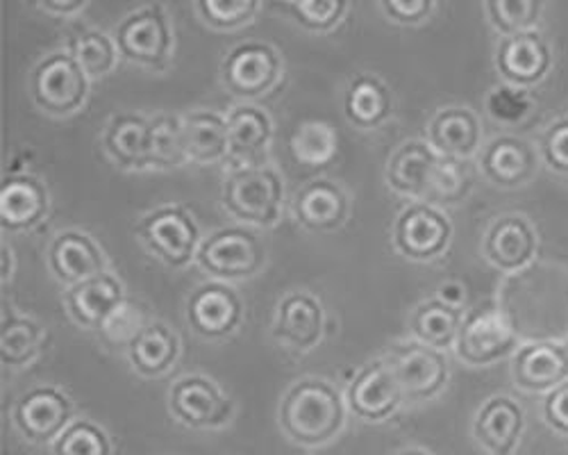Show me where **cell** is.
<instances>
[{
  "label": "cell",
  "instance_id": "cell-1",
  "mask_svg": "<svg viewBox=\"0 0 568 455\" xmlns=\"http://www.w3.org/2000/svg\"><path fill=\"white\" fill-rule=\"evenodd\" d=\"M282 433L305 448L335 442L346 426V401L337 385L307 376L296 381L277 407Z\"/></svg>",
  "mask_w": 568,
  "mask_h": 455
},
{
  "label": "cell",
  "instance_id": "cell-2",
  "mask_svg": "<svg viewBox=\"0 0 568 455\" xmlns=\"http://www.w3.org/2000/svg\"><path fill=\"white\" fill-rule=\"evenodd\" d=\"M223 208L244 225L271 228L280 221L284 180L271 164L230 169L221 190Z\"/></svg>",
  "mask_w": 568,
  "mask_h": 455
},
{
  "label": "cell",
  "instance_id": "cell-3",
  "mask_svg": "<svg viewBox=\"0 0 568 455\" xmlns=\"http://www.w3.org/2000/svg\"><path fill=\"white\" fill-rule=\"evenodd\" d=\"M196 262L214 281H248L266 264V244L251 225H225L203 237Z\"/></svg>",
  "mask_w": 568,
  "mask_h": 455
},
{
  "label": "cell",
  "instance_id": "cell-4",
  "mask_svg": "<svg viewBox=\"0 0 568 455\" xmlns=\"http://www.w3.org/2000/svg\"><path fill=\"white\" fill-rule=\"evenodd\" d=\"M119 55L149 71H166L173 60L175 37L162 6H144L125 14L114 28Z\"/></svg>",
  "mask_w": 568,
  "mask_h": 455
},
{
  "label": "cell",
  "instance_id": "cell-5",
  "mask_svg": "<svg viewBox=\"0 0 568 455\" xmlns=\"http://www.w3.org/2000/svg\"><path fill=\"white\" fill-rule=\"evenodd\" d=\"M28 89L34 105L45 114L71 117L80 112L89 99V75L67 49H60L34 64Z\"/></svg>",
  "mask_w": 568,
  "mask_h": 455
},
{
  "label": "cell",
  "instance_id": "cell-6",
  "mask_svg": "<svg viewBox=\"0 0 568 455\" xmlns=\"http://www.w3.org/2000/svg\"><path fill=\"white\" fill-rule=\"evenodd\" d=\"M134 235L160 262L184 269L196 260L201 249V228L182 205H160L134 223Z\"/></svg>",
  "mask_w": 568,
  "mask_h": 455
},
{
  "label": "cell",
  "instance_id": "cell-7",
  "mask_svg": "<svg viewBox=\"0 0 568 455\" xmlns=\"http://www.w3.org/2000/svg\"><path fill=\"white\" fill-rule=\"evenodd\" d=\"M518 351V331L507 310L496 303H483L464 314L455 353L470 367H489V364L514 355Z\"/></svg>",
  "mask_w": 568,
  "mask_h": 455
},
{
  "label": "cell",
  "instance_id": "cell-8",
  "mask_svg": "<svg viewBox=\"0 0 568 455\" xmlns=\"http://www.w3.org/2000/svg\"><path fill=\"white\" fill-rule=\"evenodd\" d=\"M219 71L227 94L248 103L268 94L280 82L284 64L271 43L248 39L232 46L221 60Z\"/></svg>",
  "mask_w": 568,
  "mask_h": 455
},
{
  "label": "cell",
  "instance_id": "cell-9",
  "mask_svg": "<svg viewBox=\"0 0 568 455\" xmlns=\"http://www.w3.org/2000/svg\"><path fill=\"white\" fill-rule=\"evenodd\" d=\"M71 396L55 385H34L23 392L12 407V424L19 435L37 446L55 444L75 422Z\"/></svg>",
  "mask_w": 568,
  "mask_h": 455
},
{
  "label": "cell",
  "instance_id": "cell-10",
  "mask_svg": "<svg viewBox=\"0 0 568 455\" xmlns=\"http://www.w3.org/2000/svg\"><path fill=\"white\" fill-rule=\"evenodd\" d=\"M169 413L186 428L216 431L230 424L234 403L212 378L186 374L169 390Z\"/></svg>",
  "mask_w": 568,
  "mask_h": 455
},
{
  "label": "cell",
  "instance_id": "cell-11",
  "mask_svg": "<svg viewBox=\"0 0 568 455\" xmlns=\"http://www.w3.org/2000/svg\"><path fill=\"white\" fill-rule=\"evenodd\" d=\"M394 370L405 401H430L448 383V360L444 351L425 346L416 340L396 342L383 355Z\"/></svg>",
  "mask_w": 568,
  "mask_h": 455
},
{
  "label": "cell",
  "instance_id": "cell-12",
  "mask_svg": "<svg viewBox=\"0 0 568 455\" xmlns=\"http://www.w3.org/2000/svg\"><path fill=\"white\" fill-rule=\"evenodd\" d=\"M244 301L230 283L207 281L186 296L184 318L189 328L210 342L227 340L244 324Z\"/></svg>",
  "mask_w": 568,
  "mask_h": 455
},
{
  "label": "cell",
  "instance_id": "cell-13",
  "mask_svg": "<svg viewBox=\"0 0 568 455\" xmlns=\"http://www.w3.org/2000/svg\"><path fill=\"white\" fill-rule=\"evenodd\" d=\"M394 244L414 262H433L442 257L453 240L448 216L430 203H409L394 221Z\"/></svg>",
  "mask_w": 568,
  "mask_h": 455
},
{
  "label": "cell",
  "instance_id": "cell-14",
  "mask_svg": "<svg viewBox=\"0 0 568 455\" xmlns=\"http://www.w3.org/2000/svg\"><path fill=\"white\" fill-rule=\"evenodd\" d=\"M405 401L400 383L385 357H375L353 376L346 405L351 413L368 424H383L396 415Z\"/></svg>",
  "mask_w": 568,
  "mask_h": 455
},
{
  "label": "cell",
  "instance_id": "cell-15",
  "mask_svg": "<svg viewBox=\"0 0 568 455\" xmlns=\"http://www.w3.org/2000/svg\"><path fill=\"white\" fill-rule=\"evenodd\" d=\"M511 378L528 394H550L568 381V348L555 340H532L511 355Z\"/></svg>",
  "mask_w": 568,
  "mask_h": 455
},
{
  "label": "cell",
  "instance_id": "cell-16",
  "mask_svg": "<svg viewBox=\"0 0 568 455\" xmlns=\"http://www.w3.org/2000/svg\"><path fill=\"white\" fill-rule=\"evenodd\" d=\"M552 67V53L539 30L500 37L496 46V69L505 84L520 89L541 82Z\"/></svg>",
  "mask_w": 568,
  "mask_h": 455
},
{
  "label": "cell",
  "instance_id": "cell-17",
  "mask_svg": "<svg viewBox=\"0 0 568 455\" xmlns=\"http://www.w3.org/2000/svg\"><path fill=\"white\" fill-rule=\"evenodd\" d=\"M325 333L323 303L307 290H296L284 296L275 307L273 337L296 353L318 346Z\"/></svg>",
  "mask_w": 568,
  "mask_h": 455
},
{
  "label": "cell",
  "instance_id": "cell-18",
  "mask_svg": "<svg viewBox=\"0 0 568 455\" xmlns=\"http://www.w3.org/2000/svg\"><path fill=\"white\" fill-rule=\"evenodd\" d=\"M45 260H49L53 276L67 287L97 279L108 271V257L103 249L89 233L75 231V228H67V231H60L51 240Z\"/></svg>",
  "mask_w": 568,
  "mask_h": 455
},
{
  "label": "cell",
  "instance_id": "cell-19",
  "mask_svg": "<svg viewBox=\"0 0 568 455\" xmlns=\"http://www.w3.org/2000/svg\"><path fill=\"white\" fill-rule=\"evenodd\" d=\"M478 166L491 185L514 190L528 185L537 175L539 155L537 149L524 136L500 134L483 146L478 153Z\"/></svg>",
  "mask_w": 568,
  "mask_h": 455
},
{
  "label": "cell",
  "instance_id": "cell-20",
  "mask_svg": "<svg viewBox=\"0 0 568 455\" xmlns=\"http://www.w3.org/2000/svg\"><path fill=\"white\" fill-rule=\"evenodd\" d=\"M227 162L232 169L262 166L273 140V121L266 110L240 103L227 112Z\"/></svg>",
  "mask_w": 568,
  "mask_h": 455
},
{
  "label": "cell",
  "instance_id": "cell-21",
  "mask_svg": "<svg viewBox=\"0 0 568 455\" xmlns=\"http://www.w3.org/2000/svg\"><path fill=\"white\" fill-rule=\"evenodd\" d=\"M351 199L339 182L314 178L296 192L294 216L310 233H335L348 221Z\"/></svg>",
  "mask_w": 568,
  "mask_h": 455
},
{
  "label": "cell",
  "instance_id": "cell-22",
  "mask_svg": "<svg viewBox=\"0 0 568 455\" xmlns=\"http://www.w3.org/2000/svg\"><path fill=\"white\" fill-rule=\"evenodd\" d=\"M125 299V287L112 271H105L101 276L78 283L73 287H67L62 296L64 307L73 322L80 328L99 333Z\"/></svg>",
  "mask_w": 568,
  "mask_h": 455
},
{
  "label": "cell",
  "instance_id": "cell-23",
  "mask_svg": "<svg viewBox=\"0 0 568 455\" xmlns=\"http://www.w3.org/2000/svg\"><path fill=\"white\" fill-rule=\"evenodd\" d=\"M483 249L496 269L516 273L537 257L539 237L524 214H503L491 223Z\"/></svg>",
  "mask_w": 568,
  "mask_h": 455
},
{
  "label": "cell",
  "instance_id": "cell-24",
  "mask_svg": "<svg viewBox=\"0 0 568 455\" xmlns=\"http://www.w3.org/2000/svg\"><path fill=\"white\" fill-rule=\"evenodd\" d=\"M51 208L49 188L32 173H14L0 188V225L6 233H28Z\"/></svg>",
  "mask_w": 568,
  "mask_h": 455
},
{
  "label": "cell",
  "instance_id": "cell-25",
  "mask_svg": "<svg viewBox=\"0 0 568 455\" xmlns=\"http://www.w3.org/2000/svg\"><path fill=\"white\" fill-rule=\"evenodd\" d=\"M524 431V407L509 396H491L473 419V437L489 455H514Z\"/></svg>",
  "mask_w": 568,
  "mask_h": 455
},
{
  "label": "cell",
  "instance_id": "cell-26",
  "mask_svg": "<svg viewBox=\"0 0 568 455\" xmlns=\"http://www.w3.org/2000/svg\"><path fill=\"white\" fill-rule=\"evenodd\" d=\"M425 132H428V144L442 158L468 160L483 151L480 119L462 105L437 110Z\"/></svg>",
  "mask_w": 568,
  "mask_h": 455
},
{
  "label": "cell",
  "instance_id": "cell-27",
  "mask_svg": "<svg viewBox=\"0 0 568 455\" xmlns=\"http://www.w3.org/2000/svg\"><path fill=\"white\" fill-rule=\"evenodd\" d=\"M437 164L439 155L428 142L407 140L387 160V185L400 196L425 201L428 199Z\"/></svg>",
  "mask_w": 568,
  "mask_h": 455
},
{
  "label": "cell",
  "instance_id": "cell-28",
  "mask_svg": "<svg viewBox=\"0 0 568 455\" xmlns=\"http://www.w3.org/2000/svg\"><path fill=\"white\" fill-rule=\"evenodd\" d=\"M103 149L125 171L151 169V119L136 112L114 114L103 130Z\"/></svg>",
  "mask_w": 568,
  "mask_h": 455
},
{
  "label": "cell",
  "instance_id": "cell-29",
  "mask_svg": "<svg viewBox=\"0 0 568 455\" xmlns=\"http://www.w3.org/2000/svg\"><path fill=\"white\" fill-rule=\"evenodd\" d=\"M186 162H227V119L214 110H192L182 117Z\"/></svg>",
  "mask_w": 568,
  "mask_h": 455
},
{
  "label": "cell",
  "instance_id": "cell-30",
  "mask_svg": "<svg viewBox=\"0 0 568 455\" xmlns=\"http://www.w3.org/2000/svg\"><path fill=\"white\" fill-rule=\"evenodd\" d=\"M394 99L389 87L375 73H357L344 94V114L359 130H375L389 121Z\"/></svg>",
  "mask_w": 568,
  "mask_h": 455
},
{
  "label": "cell",
  "instance_id": "cell-31",
  "mask_svg": "<svg viewBox=\"0 0 568 455\" xmlns=\"http://www.w3.org/2000/svg\"><path fill=\"white\" fill-rule=\"evenodd\" d=\"M180 357V337L164 322H151L130 344L128 360L141 378H160L175 367Z\"/></svg>",
  "mask_w": 568,
  "mask_h": 455
},
{
  "label": "cell",
  "instance_id": "cell-32",
  "mask_svg": "<svg viewBox=\"0 0 568 455\" xmlns=\"http://www.w3.org/2000/svg\"><path fill=\"white\" fill-rule=\"evenodd\" d=\"M462 324L464 312L446 305L437 296L420 301L409 314V333L414 340L437 351L455 346Z\"/></svg>",
  "mask_w": 568,
  "mask_h": 455
},
{
  "label": "cell",
  "instance_id": "cell-33",
  "mask_svg": "<svg viewBox=\"0 0 568 455\" xmlns=\"http://www.w3.org/2000/svg\"><path fill=\"white\" fill-rule=\"evenodd\" d=\"M45 331L32 316L17 314L12 307L3 310L0 322V360L6 367L21 370L43 351Z\"/></svg>",
  "mask_w": 568,
  "mask_h": 455
},
{
  "label": "cell",
  "instance_id": "cell-34",
  "mask_svg": "<svg viewBox=\"0 0 568 455\" xmlns=\"http://www.w3.org/2000/svg\"><path fill=\"white\" fill-rule=\"evenodd\" d=\"M67 51L80 62L89 80L110 75L121 58L114 37L97 28H82L71 32L67 39Z\"/></svg>",
  "mask_w": 568,
  "mask_h": 455
},
{
  "label": "cell",
  "instance_id": "cell-35",
  "mask_svg": "<svg viewBox=\"0 0 568 455\" xmlns=\"http://www.w3.org/2000/svg\"><path fill=\"white\" fill-rule=\"evenodd\" d=\"M290 151L301 164L325 166L337 158L339 134L327 121H303L292 132Z\"/></svg>",
  "mask_w": 568,
  "mask_h": 455
},
{
  "label": "cell",
  "instance_id": "cell-36",
  "mask_svg": "<svg viewBox=\"0 0 568 455\" xmlns=\"http://www.w3.org/2000/svg\"><path fill=\"white\" fill-rule=\"evenodd\" d=\"M186 162L182 117L155 114L151 119V169H175Z\"/></svg>",
  "mask_w": 568,
  "mask_h": 455
},
{
  "label": "cell",
  "instance_id": "cell-37",
  "mask_svg": "<svg viewBox=\"0 0 568 455\" xmlns=\"http://www.w3.org/2000/svg\"><path fill=\"white\" fill-rule=\"evenodd\" d=\"M273 8L290 14L310 32L333 30L348 12L346 0H287V3H273Z\"/></svg>",
  "mask_w": 568,
  "mask_h": 455
},
{
  "label": "cell",
  "instance_id": "cell-38",
  "mask_svg": "<svg viewBox=\"0 0 568 455\" xmlns=\"http://www.w3.org/2000/svg\"><path fill=\"white\" fill-rule=\"evenodd\" d=\"M485 10L491 26L503 37H509L537 30L544 3L541 0H489Z\"/></svg>",
  "mask_w": 568,
  "mask_h": 455
},
{
  "label": "cell",
  "instance_id": "cell-39",
  "mask_svg": "<svg viewBox=\"0 0 568 455\" xmlns=\"http://www.w3.org/2000/svg\"><path fill=\"white\" fill-rule=\"evenodd\" d=\"M487 114L500 125H524L535 112V99L528 89H520L514 84H498L494 87L485 99Z\"/></svg>",
  "mask_w": 568,
  "mask_h": 455
},
{
  "label": "cell",
  "instance_id": "cell-40",
  "mask_svg": "<svg viewBox=\"0 0 568 455\" xmlns=\"http://www.w3.org/2000/svg\"><path fill=\"white\" fill-rule=\"evenodd\" d=\"M470 185H473V178L468 173L466 160H450V158L439 155V164L433 175L428 199H425L423 203H430L435 208L437 205H455L468 196Z\"/></svg>",
  "mask_w": 568,
  "mask_h": 455
},
{
  "label": "cell",
  "instance_id": "cell-41",
  "mask_svg": "<svg viewBox=\"0 0 568 455\" xmlns=\"http://www.w3.org/2000/svg\"><path fill=\"white\" fill-rule=\"evenodd\" d=\"M53 455H112V439L101 424L82 417L58 437Z\"/></svg>",
  "mask_w": 568,
  "mask_h": 455
},
{
  "label": "cell",
  "instance_id": "cell-42",
  "mask_svg": "<svg viewBox=\"0 0 568 455\" xmlns=\"http://www.w3.org/2000/svg\"><path fill=\"white\" fill-rule=\"evenodd\" d=\"M260 10L262 3H257V0H199L196 3L201 19L216 30L244 28L257 17Z\"/></svg>",
  "mask_w": 568,
  "mask_h": 455
},
{
  "label": "cell",
  "instance_id": "cell-43",
  "mask_svg": "<svg viewBox=\"0 0 568 455\" xmlns=\"http://www.w3.org/2000/svg\"><path fill=\"white\" fill-rule=\"evenodd\" d=\"M151 324V318L146 314V310L141 307L136 301L125 299L121 303V307L108 318V324L103 326L101 335L110 346L116 348H130V344L141 335L146 326Z\"/></svg>",
  "mask_w": 568,
  "mask_h": 455
},
{
  "label": "cell",
  "instance_id": "cell-44",
  "mask_svg": "<svg viewBox=\"0 0 568 455\" xmlns=\"http://www.w3.org/2000/svg\"><path fill=\"white\" fill-rule=\"evenodd\" d=\"M539 151L552 171L568 175V119H559L548 125L541 134Z\"/></svg>",
  "mask_w": 568,
  "mask_h": 455
},
{
  "label": "cell",
  "instance_id": "cell-45",
  "mask_svg": "<svg viewBox=\"0 0 568 455\" xmlns=\"http://www.w3.org/2000/svg\"><path fill=\"white\" fill-rule=\"evenodd\" d=\"M383 12L400 26H418L435 12L433 0H383Z\"/></svg>",
  "mask_w": 568,
  "mask_h": 455
},
{
  "label": "cell",
  "instance_id": "cell-46",
  "mask_svg": "<svg viewBox=\"0 0 568 455\" xmlns=\"http://www.w3.org/2000/svg\"><path fill=\"white\" fill-rule=\"evenodd\" d=\"M544 419L561 437H568V381L544 398Z\"/></svg>",
  "mask_w": 568,
  "mask_h": 455
},
{
  "label": "cell",
  "instance_id": "cell-47",
  "mask_svg": "<svg viewBox=\"0 0 568 455\" xmlns=\"http://www.w3.org/2000/svg\"><path fill=\"white\" fill-rule=\"evenodd\" d=\"M437 299L444 301L446 305L464 312V307L468 303V292H466V285H462L459 281H446L437 287Z\"/></svg>",
  "mask_w": 568,
  "mask_h": 455
},
{
  "label": "cell",
  "instance_id": "cell-48",
  "mask_svg": "<svg viewBox=\"0 0 568 455\" xmlns=\"http://www.w3.org/2000/svg\"><path fill=\"white\" fill-rule=\"evenodd\" d=\"M84 8V0H39V10L53 17H73Z\"/></svg>",
  "mask_w": 568,
  "mask_h": 455
},
{
  "label": "cell",
  "instance_id": "cell-49",
  "mask_svg": "<svg viewBox=\"0 0 568 455\" xmlns=\"http://www.w3.org/2000/svg\"><path fill=\"white\" fill-rule=\"evenodd\" d=\"M12 279V251H8V244H3V281L8 283Z\"/></svg>",
  "mask_w": 568,
  "mask_h": 455
},
{
  "label": "cell",
  "instance_id": "cell-50",
  "mask_svg": "<svg viewBox=\"0 0 568 455\" xmlns=\"http://www.w3.org/2000/svg\"><path fill=\"white\" fill-rule=\"evenodd\" d=\"M396 455H433V453L423 451V448H405V451H400V453H396Z\"/></svg>",
  "mask_w": 568,
  "mask_h": 455
}]
</instances>
